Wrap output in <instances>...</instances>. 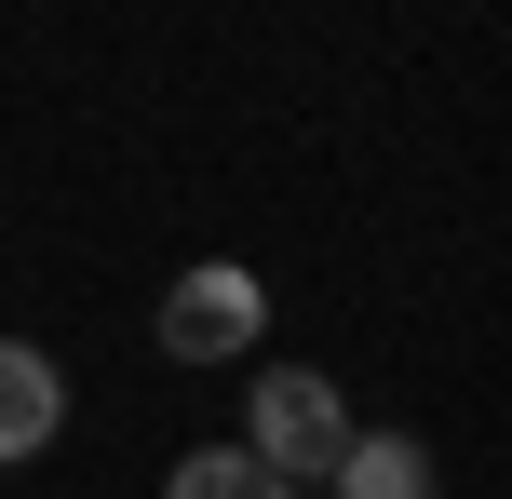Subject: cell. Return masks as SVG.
Masks as SVG:
<instances>
[{"instance_id":"1","label":"cell","mask_w":512,"mask_h":499,"mask_svg":"<svg viewBox=\"0 0 512 499\" xmlns=\"http://www.w3.org/2000/svg\"><path fill=\"white\" fill-rule=\"evenodd\" d=\"M351 392H337L324 365H256V392H243V459L270 486H324L337 473V446H351Z\"/></svg>"},{"instance_id":"2","label":"cell","mask_w":512,"mask_h":499,"mask_svg":"<svg viewBox=\"0 0 512 499\" xmlns=\"http://www.w3.org/2000/svg\"><path fill=\"white\" fill-rule=\"evenodd\" d=\"M256 338H270V284H256V270L203 257V270L162 284V365H243Z\"/></svg>"},{"instance_id":"3","label":"cell","mask_w":512,"mask_h":499,"mask_svg":"<svg viewBox=\"0 0 512 499\" xmlns=\"http://www.w3.org/2000/svg\"><path fill=\"white\" fill-rule=\"evenodd\" d=\"M54 432H68V365H54L41 338H0V473L41 459Z\"/></svg>"},{"instance_id":"4","label":"cell","mask_w":512,"mask_h":499,"mask_svg":"<svg viewBox=\"0 0 512 499\" xmlns=\"http://www.w3.org/2000/svg\"><path fill=\"white\" fill-rule=\"evenodd\" d=\"M324 499H432V446H418V432H351Z\"/></svg>"},{"instance_id":"5","label":"cell","mask_w":512,"mask_h":499,"mask_svg":"<svg viewBox=\"0 0 512 499\" xmlns=\"http://www.w3.org/2000/svg\"><path fill=\"white\" fill-rule=\"evenodd\" d=\"M162 499H297V486H270L243 446H189L176 473H162Z\"/></svg>"},{"instance_id":"6","label":"cell","mask_w":512,"mask_h":499,"mask_svg":"<svg viewBox=\"0 0 512 499\" xmlns=\"http://www.w3.org/2000/svg\"><path fill=\"white\" fill-rule=\"evenodd\" d=\"M297 499H324V486H297Z\"/></svg>"}]
</instances>
